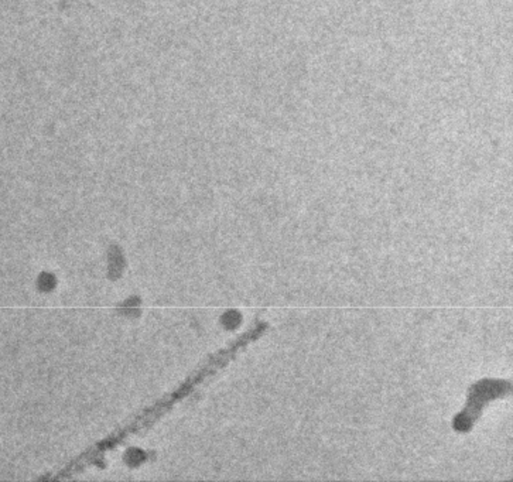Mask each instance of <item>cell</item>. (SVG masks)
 Here are the masks:
<instances>
[{"instance_id": "1", "label": "cell", "mask_w": 513, "mask_h": 482, "mask_svg": "<svg viewBox=\"0 0 513 482\" xmlns=\"http://www.w3.org/2000/svg\"><path fill=\"white\" fill-rule=\"evenodd\" d=\"M512 383L502 379H482L474 383L468 390L467 405L455 416L453 426L457 431H469L478 417L482 414L484 408L492 400L500 399L511 393Z\"/></svg>"}]
</instances>
